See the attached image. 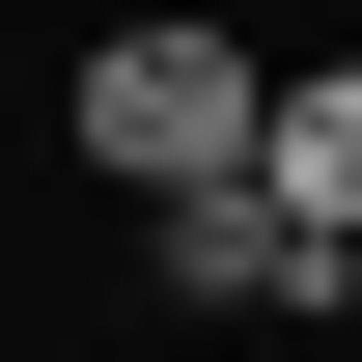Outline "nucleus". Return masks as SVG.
<instances>
[{"instance_id":"obj_1","label":"nucleus","mask_w":362,"mask_h":362,"mask_svg":"<svg viewBox=\"0 0 362 362\" xmlns=\"http://www.w3.org/2000/svg\"><path fill=\"white\" fill-rule=\"evenodd\" d=\"M251 139H279V56H223V28H112V56H84V168L139 195V223L223 195Z\"/></svg>"},{"instance_id":"obj_2","label":"nucleus","mask_w":362,"mask_h":362,"mask_svg":"<svg viewBox=\"0 0 362 362\" xmlns=\"http://www.w3.org/2000/svg\"><path fill=\"white\" fill-rule=\"evenodd\" d=\"M168 307H279V334H307V307H362V251L279 223V195L223 168V195H168Z\"/></svg>"},{"instance_id":"obj_3","label":"nucleus","mask_w":362,"mask_h":362,"mask_svg":"<svg viewBox=\"0 0 362 362\" xmlns=\"http://www.w3.org/2000/svg\"><path fill=\"white\" fill-rule=\"evenodd\" d=\"M251 195L362 251V56H307V84H279V139H251Z\"/></svg>"}]
</instances>
